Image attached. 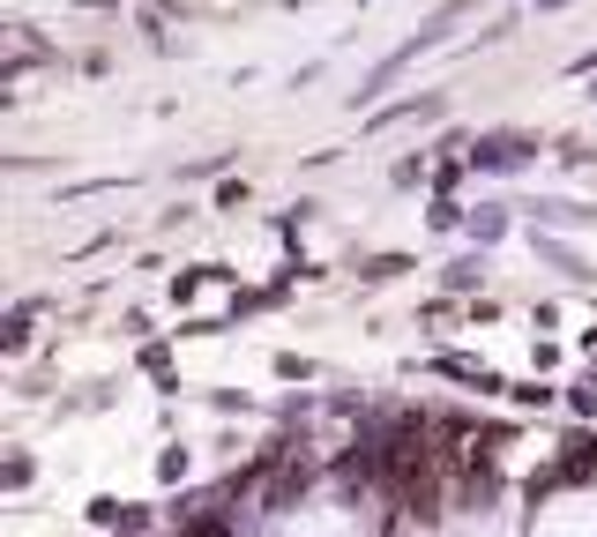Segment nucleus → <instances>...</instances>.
Wrapping results in <instances>:
<instances>
[{"label": "nucleus", "mask_w": 597, "mask_h": 537, "mask_svg": "<svg viewBox=\"0 0 597 537\" xmlns=\"http://www.w3.org/2000/svg\"><path fill=\"white\" fill-rule=\"evenodd\" d=\"M90 523H98V530H120V537H143L157 515L135 508V500H90Z\"/></svg>", "instance_id": "nucleus-2"}, {"label": "nucleus", "mask_w": 597, "mask_h": 537, "mask_svg": "<svg viewBox=\"0 0 597 537\" xmlns=\"http://www.w3.org/2000/svg\"><path fill=\"white\" fill-rule=\"evenodd\" d=\"M568 411L575 418H597V381H575V389H568Z\"/></svg>", "instance_id": "nucleus-5"}, {"label": "nucleus", "mask_w": 597, "mask_h": 537, "mask_svg": "<svg viewBox=\"0 0 597 537\" xmlns=\"http://www.w3.org/2000/svg\"><path fill=\"white\" fill-rule=\"evenodd\" d=\"M463 165L471 172H522V165H538V143L530 135H486V143L463 149Z\"/></svg>", "instance_id": "nucleus-1"}, {"label": "nucleus", "mask_w": 597, "mask_h": 537, "mask_svg": "<svg viewBox=\"0 0 597 537\" xmlns=\"http://www.w3.org/2000/svg\"><path fill=\"white\" fill-rule=\"evenodd\" d=\"M441 284H448V292H471V284H486V254H463V262H448Z\"/></svg>", "instance_id": "nucleus-3"}, {"label": "nucleus", "mask_w": 597, "mask_h": 537, "mask_svg": "<svg viewBox=\"0 0 597 537\" xmlns=\"http://www.w3.org/2000/svg\"><path fill=\"white\" fill-rule=\"evenodd\" d=\"M187 470H195V456H187V448H165V456H157V478H165V486H179Z\"/></svg>", "instance_id": "nucleus-4"}, {"label": "nucleus", "mask_w": 597, "mask_h": 537, "mask_svg": "<svg viewBox=\"0 0 597 537\" xmlns=\"http://www.w3.org/2000/svg\"><path fill=\"white\" fill-rule=\"evenodd\" d=\"M590 98H597V90H590Z\"/></svg>", "instance_id": "nucleus-6"}]
</instances>
